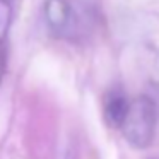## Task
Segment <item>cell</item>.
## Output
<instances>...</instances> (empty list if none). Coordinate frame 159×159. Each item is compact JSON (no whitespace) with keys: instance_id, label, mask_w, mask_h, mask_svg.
I'll list each match as a JSON object with an SVG mask.
<instances>
[{"instance_id":"6da1fadb","label":"cell","mask_w":159,"mask_h":159,"mask_svg":"<svg viewBox=\"0 0 159 159\" xmlns=\"http://www.w3.org/2000/svg\"><path fill=\"white\" fill-rule=\"evenodd\" d=\"M156 125H157V106L149 96H140L130 101L127 116L120 128L130 145L137 149H145L154 139Z\"/></svg>"},{"instance_id":"7a4b0ae2","label":"cell","mask_w":159,"mask_h":159,"mask_svg":"<svg viewBox=\"0 0 159 159\" xmlns=\"http://www.w3.org/2000/svg\"><path fill=\"white\" fill-rule=\"evenodd\" d=\"M43 17L50 33L60 38H70L77 33L79 19L69 0H45Z\"/></svg>"},{"instance_id":"3957f363","label":"cell","mask_w":159,"mask_h":159,"mask_svg":"<svg viewBox=\"0 0 159 159\" xmlns=\"http://www.w3.org/2000/svg\"><path fill=\"white\" fill-rule=\"evenodd\" d=\"M128 106H130V101L123 94V91L111 89L110 93H106L103 101V113L106 123L113 128H120L127 116Z\"/></svg>"},{"instance_id":"277c9868","label":"cell","mask_w":159,"mask_h":159,"mask_svg":"<svg viewBox=\"0 0 159 159\" xmlns=\"http://www.w3.org/2000/svg\"><path fill=\"white\" fill-rule=\"evenodd\" d=\"M12 2L14 0H0V43L5 41L9 31H11L12 16H14Z\"/></svg>"},{"instance_id":"5b68a950","label":"cell","mask_w":159,"mask_h":159,"mask_svg":"<svg viewBox=\"0 0 159 159\" xmlns=\"http://www.w3.org/2000/svg\"><path fill=\"white\" fill-rule=\"evenodd\" d=\"M151 80H152V84H154V87L159 91V55L156 57V60H154V65H152Z\"/></svg>"}]
</instances>
